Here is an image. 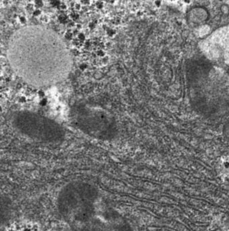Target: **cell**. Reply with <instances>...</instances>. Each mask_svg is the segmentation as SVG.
<instances>
[{"label":"cell","mask_w":229,"mask_h":231,"mask_svg":"<svg viewBox=\"0 0 229 231\" xmlns=\"http://www.w3.org/2000/svg\"><path fill=\"white\" fill-rule=\"evenodd\" d=\"M7 58L18 77L39 88L63 82L73 65L64 40L53 29L42 25L17 29L10 38Z\"/></svg>","instance_id":"1"},{"label":"cell","mask_w":229,"mask_h":231,"mask_svg":"<svg viewBox=\"0 0 229 231\" xmlns=\"http://www.w3.org/2000/svg\"><path fill=\"white\" fill-rule=\"evenodd\" d=\"M57 208L72 231H133L126 218L88 182L75 181L63 186Z\"/></svg>","instance_id":"2"},{"label":"cell","mask_w":229,"mask_h":231,"mask_svg":"<svg viewBox=\"0 0 229 231\" xmlns=\"http://www.w3.org/2000/svg\"><path fill=\"white\" fill-rule=\"evenodd\" d=\"M189 99L195 111L204 116L229 114V74L208 61L193 59L186 65Z\"/></svg>","instance_id":"3"},{"label":"cell","mask_w":229,"mask_h":231,"mask_svg":"<svg viewBox=\"0 0 229 231\" xmlns=\"http://www.w3.org/2000/svg\"><path fill=\"white\" fill-rule=\"evenodd\" d=\"M12 120L13 126L20 134L37 141L56 144L65 138V131L58 124L37 113L18 111Z\"/></svg>","instance_id":"4"},{"label":"cell","mask_w":229,"mask_h":231,"mask_svg":"<svg viewBox=\"0 0 229 231\" xmlns=\"http://www.w3.org/2000/svg\"><path fill=\"white\" fill-rule=\"evenodd\" d=\"M77 122L83 131L99 139H110L115 136L114 119L101 109H81L77 115Z\"/></svg>","instance_id":"5"},{"label":"cell","mask_w":229,"mask_h":231,"mask_svg":"<svg viewBox=\"0 0 229 231\" xmlns=\"http://www.w3.org/2000/svg\"><path fill=\"white\" fill-rule=\"evenodd\" d=\"M200 50L211 63L229 67V24L213 31L199 43Z\"/></svg>","instance_id":"6"},{"label":"cell","mask_w":229,"mask_h":231,"mask_svg":"<svg viewBox=\"0 0 229 231\" xmlns=\"http://www.w3.org/2000/svg\"><path fill=\"white\" fill-rule=\"evenodd\" d=\"M13 211V204L11 199L0 194V224H4L10 220Z\"/></svg>","instance_id":"7"},{"label":"cell","mask_w":229,"mask_h":231,"mask_svg":"<svg viewBox=\"0 0 229 231\" xmlns=\"http://www.w3.org/2000/svg\"><path fill=\"white\" fill-rule=\"evenodd\" d=\"M187 16L188 20L191 22L201 24L208 20L209 14L205 7H196L190 10Z\"/></svg>","instance_id":"8"},{"label":"cell","mask_w":229,"mask_h":231,"mask_svg":"<svg viewBox=\"0 0 229 231\" xmlns=\"http://www.w3.org/2000/svg\"><path fill=\"white\" fill-rule=\"evenodd\" d=\"M223 132H224V138L227 142L229 144V121L225 124L223 129Z\"/></svg>","instance_id":"9"},{"label":"cell","mask_w":229,"mask_h":231,"mask_svg":"<svg viewBox=\"0 0 229 231\" xmlns=\"http://www.w3.org/2000/svg\"><path fill=\"white\" fill-rule=\"evenodd\" d=\"M220 11L223 14L227 15L229 13V7L227 5L223 4L220 7Z\"/></svg>","instance_id":"10"}]
</instances>
